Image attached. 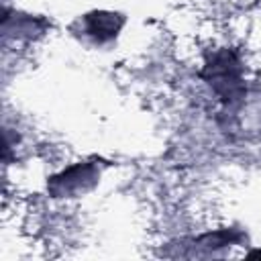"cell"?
<instances>
[{"instance_id":"1","label":"cell","mask_w":261,"mask_h":261,"mask_svg":"<svg viewBox=\"0 0 261 261\" xmlns=\"http://www.w3.org/2000/svg\"><path fill=\"white\" fill-rule=\"evenodd\" d=\"M198 77L212 90L224 112H234L247 96L245 63L237 49L218 47L206 53Z\"/></svg>"},{"instance_id":"2","label":"cell","mask_w":261,"mask_h":261,"mask_svg":"<svg viewBox=\"0 0 261 261\" xmlns=\"http://www.w3.org/2000/svg\"><path fill=\"white\" fill-rule=\"evenodd\" d=\"M110 163L98 155H92L84 161H75L61 171L53 173L47 177V194L53 200H63V198H80L92 192L102 175V169L108 167Z\"/></svg>"},{"instance_id":"3","label":"cell","mask_w":261,"mask_h":261,"mask_svg":"<svg viewBox=\"0 0 261 261\" xmlns=\"http://www.w3.org/2000/svg\"><path fill=\"white\" fill-rule=\"evenodd\" d=\"M126 24V16L114 10H90L69 24V33L96 47L114 43Z\"/></svg>"},{"instance_id":"4","label":"cell","mask_w":261,"mask_h":261,"mask_svg":"<svg viewBox=\"0 0 261 261\" xmlns=\"http://www.w3.org/2000/svg\"><path fill=\"white\" fill-rule=\"evenodd\" d=\"M192 251L186 253V257H200V255H214L216 249H226V247H234V245H243L247 243V232L241 228H220L214 232H204L200 237L188 239L186 241Z\"/></svg>"},{"instance_id":"5","label":"cell","mask_w":261,"mask_h":261,"mask_svg":"<svg viewBox=\"0 0 261 261\" xmlns=\"http://www.w3.org/2000/svg\"><path fill=\"white\" fill-rule=\"evenodd\" d=\"M51 27V22L43 16H35V14H22L16 10H8L4 8V16H2V33L8 39L10 35H14L16 39H33V37H41L45 35V31Z\"/></svg>"}]
</instances>
